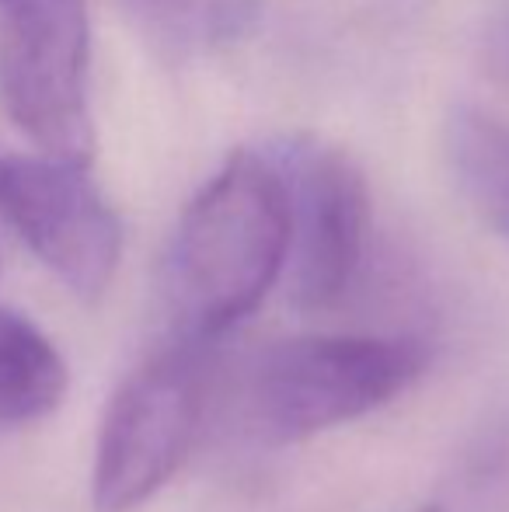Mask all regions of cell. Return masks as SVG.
<instances>
[{"label":"cell","mask_w":509,"mask_h":512,"mask_svg":"<svg viewBox=\"0 0 509 512\" xmlns=\"http://www.w3.org/2000/svg\"><path fill=\"white\" fill-rule=\"evenodd\" d=\"M290 255V213L265 150H238L182 213L168 251L178 335L217 342L269 297Z\"/></svg>","instance_id":"6da1fadb"},{"label":"cell","mask_w":509,"mask_h":512,"mask_svg":"<svg viewBox=\"0 0 509 512\" xmlns=\"http://www.w3.org/2000/svg\"><path fill=\"white\" fill-rule=\"evenodd\" d=\"M429 349L398 335H304L269 345L245 380V422L286 446L356 422L426 373Z\"/></svg>","instance_id":"7a4b0ae2"},{"label":"cell","mask_w":509,"mask_h":512,"mask_svg":"<svg viewBox=\"0 0 509 512\" xmlns=\"http://www.w3.org/2000/svg\"><path fill=\"white\" fill-rule=\"evenodd\" d=\"M210 380L213 345L178 335L116 387L91 467L95 512L140 509L182 471L203 432Z\"/></svg>","instance_id":"3957f363"},{"label":"cell","mask_w":509,"mask_h":512,"mask_svg":"<svg viewBox=\"0 0 509 512\" xmlns=\"http://www.w3.org/2000/svg\"><path fill=\"white\" fill-rule=\"evenodd\" d=\"M88 67L84 0H0V98L39 154L91 161Z\"/></svg>","instance_id":"277c9868"},{"label":"cell","mask_w":509,"mask_h":512,"mask_svg":"<svg viewBox=\"0 0 509 512\" xmlns=\"http://www.w3.org/2000/svg\"><path fill=\"white\" fill-rule=\"evenodd\" d=\"M290 213V286L304 310L335 307L363 265L370 192L360 164L311 133L279 136L265 147Z\"/></svg>","instance_id":"5b68a950"},{"label":"cell","mask_w":509,"mask_h":512,"mask_svg":"<svg viewBox=\"0 0 509 512\" xmlns=\"http://www.w3.org/2000/svg\"><path fill=\"white\" fill-rule=\"evenodd\" d=\"M0 216L84 304H98L123 258V227L88 164L0 154Z\"/></svg>","instance_id":"8992f818"},{"label":"cell","mask_w":509,"mask_h":512,"mask_svg":"<svg viewBox=\"0 0 509 512\" xmlns=\"http://www.w3.org/2000/svg\"><path fill=\"white\" fill-rule=\"evenodd\" d=\"M67 359L25 314L0 307V425H32L63 405Z\"/></svg>","instance_id":"52a82bcc"},{"label":"cell","mask_w":509,"mask_h":512,"mask_svg":"<svg viewBox=\"0 0 509 512\" xmlns=\"http://www.w3.org/2000/svg\"><path fill=\"white\" fill-rule=\"evenodd\" d=\"M443 147L464 199L509 241V122L457 105L443 126Z\"/></svg>","instance_id":"ba28073f"},{"label":"cell","mask_w":509,"mask_h":512,"mask_svg":"<svg viewBox=\"0 0 509 512\" xmlns=\"http://www.w3.org/2000/svg\"><path fill=\"white\" fill-rule=\"evenodd\" d=\"M443 512H509V411L489 422L454 467Z\"/></svg>","instance_id":"9c48e42d"},{"label":"cell","mask_w":509,"mask_h":512,"mask_svg":"<svg viewBox=\"0 0 509 512\" xmlns=\"http://www.w3.org/2000/svg\"><path fill=\"white\" fill-rule=\"evenodd\" d=\"M123 7L147 42L168 56L189 53L206 25H213L210 0H123Z\"/></svg>","instance_id":"30bf717a"},{"label":"cell","mask_w":509,"mask_h":512,"mask_svg":"<svg viewBox=\"0 0 509 512\" xmlns=\"http://www.w3.org/2000/svg\"><path fill=\"white\" fill-rule=\"evenodd\" d=\"M482 63L492 81L509 91V4L496 7L482 25Z\"/></svg>","instance_id":"8fae6325"},{"label":"cell","mask_w":509,"mask_h":512,"mask_svg":"<svg viewBox=\"0 0 509 512\" xmlns=\"http://www.w3.org/2000/svg\"><path fill=\"white\" fill-rule=\"evenodd\" d=\"M419 512H443L440 506H426V509H419Z\"/></svg>","instance_id":"7c38bea8"}]
</instances>
